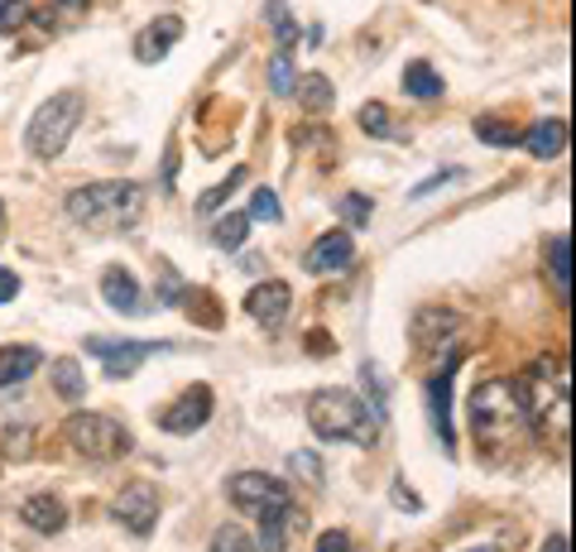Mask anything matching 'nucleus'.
I'll use <instances>...</instances> for the list:
<instances>
[{
    "label": "nucleus",
    "instance_id": "obj_12",
    "mask_svg": "<svg viewBox=\"0 0 576 552\" xmlns=\"http://www.w3.org/2000/svg\"><path fill=\"white\" fill-rule=\"evenodd\" d=\"M255 524H259V539H255L259 552H288L294 548V533L308 529V514H302L298 504H284V510H274V514H259Z\"/></svg>",
    "mask_w": 576,
    "mask_h": 552
},
{
    "label": "nucleus",
    "instance_id": "obj_20",
    "mask_svg": "<svg viewBox=\"0 0 576 552\" xmlns=\"http://www.w3.org/2000/svg\"><path fill=\"white\" fill-rule=\"evenodd\" d=\"M528 150L538 154V159H557L562 150H567V125L553 121V115H547V121H538V125L528 130Z\"/></svg>",
    "mask_w": 576,
    "mask_h": 552
},
{
    "label": "nucleus",
    "instance_id": "obj_39",
    "mask_svg": "<svg viewBox=\"0 0 576 552\" xmlns=\"http://www.w3.org/2000/svg\"><path fill=\"white\" fill-rule=\"evenodd\" d=\"M308 341H312V346H308L312 356H331V351H337V346H331V337H322V331H312Z\"/></svg>",
    "mask_w": 576,
    "mask_h": 552
},
{
    "label": "nucleus",
    "instance_id": "obj_3",
    "mask_svg": "<svg viewBox=\"0 0 576 552\" xmlns=\"http://www.w3.org/2000/svg\"><path fill=\"white\" fill-rule=\"evenodd\" d=\"M308 423L317 438L327 442H351V447H374L380 438V418L351 389H317L308 399Z\"/></svg>",
    "mask_w": 576,
    "mask_h": 552
},
{
    "label": "nucleus",
    "instance_id": "obj_6",
    "mask_svg": "<svg viewBox=\"0 0 576 552\" xmlns=\"http://www.w3.org/2000/svg\"><path fill=\"white\" fill-rule=\"evenodd\" d=\"M68 442L92 461H111L130 452V432L106 413H72L68 418Z\"/></svg>",
    "mask_w": 576,
    "mask_h": 552
},
{
    "label": "nucleus",
    "instance_id": "obj_31",
    "mask_svg": "<svg viewBox=\"0 0 576 552\" xmlns=\"http://www.w3.org/2000/svg\"><path fill=\"white\" fill-rule=\"evenodd\" d=\"M29 0H0V34H14L20 24H29Z\"/></svg>",
    "mask_w": 576,
    "mask_h": 552
},
{
    "label": "nucleus",
    "instance_id": "obj_14",
    "mask_svg": "<svg viewBox=\"0 0 576 552\" xmlns=\"http://www.w3.org/2000/svg\"><path fill=\"white\" fill-rule=\"evenodd\" d=\"M356 259V241L351 231H327L322 241L308 245V255H302V269L308 274H341L346 265Z\"/></svg>",
    "mask_w": 576,
    "mask_h": 552
},
{
    "label": "nucleus",
    "instance_id": "obj_32",
    "mask_svg": "<svg viewBox=\"0 0 576 552\" xmlns=\"http://www.w3.org/2000/svg\"><path fill=\"white\" fill-rule=\"evenodd\" d=\"M341 216H346L351 226H366L370 216H374V202H370L366 193H346V197H341Z\"/></svg>",
    "mask_w": 576,
    "mask_h": 552
},
{
    "label": "nucleus",
    "instance_id": "obj_25",
    "mask_svg": "<svg viewBox=\"0 0 576 552\" xmlns=\"http://www.w3.org/2000/svg\"><path fill=\"white\" fill-rule=\"evenodd\" d=\"M250 226H255V222H250L245 212H230V216H222V222L212 226V241L222 245V251H240L245 236H250Z\"/></svg>",
    "mask_w": 576,
    "mask_h": 552
},
{
    "label": "nucleus",
    "instance_id": "obj_22",
    "mask_svg": "<svg viewBox=\"0 0 576 552\" xmlns=\"http://www.w3.org/2000/svg\"><path fill=\"white\" fill-rule=\"evenodd\" d=\"M86 6H92V0H49V6L39 10V29H43V34H53V29L78 24L86 14Z\"/></svg>",
    "mask_w": 576,
    "mask_h": 552
},
{
    "label": "nucleus",
    "instance_id": "obj_33",
    "mask_svg": "<svg viewBox=\"0 0 576 552\" xmlns=\"http://www.w3.org/2000/svg\"><path fill=\"white\" fill-rule=\"evenodd\" d=\"M245 216H250V222H279V197H274L269 193V187H259V193L250 197V212H245Z\"/></svg>",
    "mask_w": 576,
    "mask_h": 552
},
{
    "label": "nucleus",
    "instance_id": "obj_17",
    "mask_svg": "<svg viewBox=\"0 0 576 552\" xmlns=\"http://www.w3.org/2000/svg\"><path fill=\"white\" fill-rule=\"evenodd\" d=\"M39 366H43L39 346H0V389L29 380V375H34Z\"/></svg>",
    "mask_w": 576,
    "mask_h": 552
},
{
    "label": "nucleus",
    "instance_id": "obj_26",
    "mask_svg": "<svg viewBox=\"0 0 576 552\" xmlns=\"http://www.w3.org/2000/svg\"><path fill=\"white\" fill-rule=\"evenodd\" d=\"M360 130L374 135V140H394L399 135V125L389 121V106H380V101H366V106H360Z\"/></svg>",
    "mask_w": 576,
    "mask_h": 552
},
{
    "label": "nucleus",
    "instance_id": "obj_18",
    "mask_svg": "<svg viewBox=\"0 0 576 552\" xmlns=\"http://www.w3.org/2000/svg\"><path fill=\"white\" fill-rule=\"evenodd\" d=\"M20 519H24L29 529H39V533H58V529L68 524V510L53 495H29L20 504Z\"/></svg>",
    "mask_w": 576,
    "mask_h": 552
},
{
    "label": "nucleus",
    "instance_id": "obj_19",
    "mask_svg": "<svg viewBox=\"0 0 576 552\" xmlns=\"http://www.w3.org/2000/svg\"><path fill=\"white\" fill-rule=\"evenodd\" d=\"M547 274H553L557 294L572 298V236L567 231H557V236L547 241Z\"/></svg>",
    "mask_w": 576,
    "mask_h": 552
},
{
    "label": "nucleus",
    "instance_id": "obj_16",
    "mask_svg": "<svg viewBox=\"0 0 576 552\" xmlns=\"http://www.w3.org/2000/svg\"><path fill=\"white\" fill-rule=\"evenodd\" d=\"M101 298H106L121 317H140L144 313V288L135 284V274L121 269V265H111L106 274H101Z\"/></svg>",
    "mask_w": 576,
    "mask_h": 552
},
{
    "label": "nucleus",
    "instance_id": "obj_30",
    "mask_svg": "<svg viewBox=\"0 0 576 552\" xmlns=\"http://www.w3.org/2000/svg\"><path fill=\"white\" fill-rule=\"evenodd\" d=\"M212 552H259L250 533H240L236 524H226V529H216V539H212Z\"/></svg>",
    "mask_w": 576,
    "mask_h": 552
},
{
    "label": "nucleus",
    "instance_id": "obj_9",
    "mask_svg": "<svg viewBox=\"0 0 576 552\" xmlns=\"http://www.w3.org/2000/svg\"><path fill=\"white\" fill-rule=\"evenodd\" d=\"M111 514H115V524H125L135 539H144V533H154V524H158V490L150 481L125 485L121 495H115Z\"/></svg>",
    "mask_w": 576,
    "mask_h": 552
},
{
    "label": "nucleus",
    "instance_id": "obj_27",
    "mask_svg": "<svg viewBox=\"0 0 576 552\" xmlns=\"http://www.w3.org/2000/svg\"><path fill=\"white\" fill-rule=\"evenodd\" d=\"M475 140L495 144V150H514V144H518V130H514L510 121H495V115H481V121H475Z\"/></svg>",
    "mask_w": 576,
    "mask_h": 552
},
{
    "label": "nucleus",
    "instance_id": "obj_4",
    "mask_svg": "<svg viewBox=\"0 0 576 552\" xmlns=\"http://www.w3.org/2000/svg\"><path fill=\"white\" fill-rule=\"evenodd\" d=\"M82 92H58L49 96L43 106L29 115V125H24V150L34 154V159H58L68 150V140H72V130H78L82 121Z\"/></svg>",
    "mask_w": 576,
    "mask_h": 552
},
{
    "label": "nucleus",
    "instance_id": "obj_36",
    "mask_svg": "<svg viewBox=\"0 0 576 552\" xmlns=\"http://www.w3.org/2000/svg\"><path fill=\"white\" fill-rule=\"evenodd\" d=\"M394 504H399V510H409V514H418V510H423V504L413 500V490L403 485V481H394Z\"/></svg>",
    "mask_w": 576,
    "mask_h": 552
},
{
    "label": "nucleus",
    "instance_id": "obj_21",
    "mask_svg": "<svg viewBox=\"0 0 576 552\" xmlns=\"http://www.w3.org/2000/svg\"><path fill=\"white\" fill-rule=\"evenodd\" d=\"M403 92L418 96V101L442 96V78H438V68L423 63V58H418V63H409V68H403Z\"/></svg>",
    "mask_w": 576,
    "mask_h": 552
},
{
    "label": "nucleus",
    "instance_id": "obj_34",
    "mask_svg": "<svg viewBox=\"0 0 576 552\" xmlns=\"http://www.w3.org/2000/svg\"><path fill=\"white\" fill-rule=\"evenodd\" d=\"M317 552H356V543L346 529H327L322 539H317Z\"/></svg>",
    "mask_w": 576,
    "mask_h": 552
},
{
    "label": "nucleus",
    "instance_id": "obj_5",
    "mask_svg": "<svg viewBox=\"0 0 576 552\" xmlns=\"http://www.w3.org/2000/svg\"><path fill=\"white\" fill-rule=\"evenodd\" d=\"M524 399H528V423L567 447V418H572L567 413V375L553 380V360H543L533 385H524Z\"/></svg>",
    "mask_w": 576,
    "mask_h": 552
},
{
    "label": "nucleus",
    "instance_id": "obj_2",
    "mask_svg": "<svg viewBox=\"0 0 576 552\" xmlns=\"http://www.w3.org/2000/svg\"><path fill=\"white\" fill-rule=\"evenodd\" d=\"M68 216L96 236H115L130 231L144 216V187L130 178H106V183H86L78 193H68Z\"/></svg>",
    "mask_w": 576,
    "mask_h": 552
},
{
    "label": "nucleus",
    "instance_id": "obj_23",
    "mask_svg": "<svg viewBox=\"0 0 576 552\" xmlns=\"http://www.w3.org/2000/svg\"><path fill=\"white\" fill-rule=\"evenodd\" d=\"M294 92H298V101H302V106H308L312 115L327 111L331 101H337V92H331V82L322 78V72H302V78L294 82Z\"/></svg>",
    "mask_w": 576,
    "mask_h": 552
},
{
    "label": "nucleus",
    "instance_id": "obj_41",
    "mask_svg": "<svg viewBox=\"0 0 576 552\" xmlns=\"http://www.w3.org/2000/svg\"><path fill=\"white\" fill-rule=\"evenodd\" d=\"M466 552H495V548H466Z\"/></svg>",
    "mask_w": 576,
    "mask_h": 552
},
{
    "label": "nucleus",
    "instance_id": "obj_37",
    "mask_svg": "<svg viewBox=\"0 0 576 552\" xmlns=\"http://www.w3.org/2000/svg\"><path fill=\"white\" fill-rule=\"evenodd\" d=\"M14 294H20V279H14V269L0 265V303H10Z\"/></svg>",
    "mask_w": 576,
    "mask_h": 552
},
{
    "label": "nucleus",
    "instance_id": "obj_38",
    "mask_svg": "<svg viewBox=\"0 0 576 552\" xmlns=\"http://www.w3.org/2000/svg\"><path fill=\"white\" fill-rule=\"evenodd\" d=\"M452 178H456V173H438V178H428V183H418V187H413V197H428V193H432V187H442V183H452Z\"/></svg>",
    "mask_w": 576,
    "mask_h": 552
},
{
    "label": "nucleus",
    "instance_id": "obj_40",
    "mask_svg": "<svg viewBox=\"0 0 576 552\" xmlns=\"http://www.w3.org/2000/svg\"><path fill=\"white\" fill-rule=\"evenodd\" d=\"M543 552H567V533H553V539L543 543Z\"/></svg>",
    "mask_w": 576,
    "mask_h": 552
},
{
    "label": "nucleus",
    "instance_id": "obj_10",
    "mask_svg": "<svg viewBox=\"0 0 576 552\" xmlns=\"http://www.w3.org/2000/svg\"><path fill=\"white\" fill-rule=\"evenodd\" d=\"M288 308H294V294H288V284H279V279L255 284L250 294H245V313H250L265 331H279L288 323Z\"/></svg>",
    "mask_w": 576,
    "mask_h": 552
},
{
    "label": "nucleus",
    "instance_id": "obj_1",
    "mask_svg": "<svg viewBox=\"0 0 576 552\" xmlns=\"http://www.w3.org/2000/svg\"><path fill=\"white\" fill-rule=\"evenodd\" d=\"M528 399L514 380H485L471 395V438L485 461H510L528 442Z\"/></svg>",
    "mask_w": 576,
    "mask_h": 552
},
{
    "label": "nucleus",
    "instance_id": "obj_35",
    "mask_svg": "<svg viewBox=\"0 0 576 552\" xmlns=\"http://www.w3.org/2000/svg\"><path fill=\"white\" fill-rule=\"evenodd\" d=\"M294 471L302 476V481H312V485L322 481V471H317V457L312 452H294Z\"/></svg>",
    "mask_w": 576,
    "mask_h": 552
},
{
    "label": "nucleus",
    "instance_id": "obj_8",
    "mask_svg": "<svg viewBox=\"0 0 576 552\" xmlns=\"http://www.w3.org/2000/svg\"><path fill=\"white\" fill-rule=\"evenodd\" d=\"M154 351H168V341H106V337H92L86 341V356H96L101 366H106L111 380H125V375H135L144 366V356Z\"/></svg>",
    "mask_w": 576,
    "mask_h": 552
},
{
    "label": "nucleus",
    "instance_id": "obj_42",
    "mask_svg": "<svg viewBox=\"0 0 576 552\" xmlns=\"http://www.w3.org/2000/svg\"><path fill=\"white\" fill-rule=\"evenodd\" d=\"M0 226H6V207H0Z\"/></svg>",
    "mask_w": 576,
    "mask_h": 552
},
{
    "label": "nucleus",
    "instance_id": "obj_24",
    "mask_svg": "<svg viewBox=\"0 0 576 552\" xmlns=\"http://www.w3.org/2000/svg\"><path fill=\"white\" fill-rule=\"evenodd\" d=\"M53 389H58V399H68V403H78L86 395V380H82V366L72 356L63 360H53Z\"/></svg>",
    "mask_w": 576,
    "mask_h": 552
},
{
    "label": "nucleus",
    "instance_id": "obj_15",
    "mask_svg": "<svg viewBox=\"0 0 576 552\" xmlns=\"http://www.w3.org/2000/svg\"><path fill=\"white\" fill-rule=\"evenodd\" d=\"M452 370H456V351H452V360L432 375L428 380V409H432V428H438V438H442V447L452 452L456 447V432H452Z\"/></svg>",
    "mask_w": 576,
    "mask_h": 552
},
{
    "label": "nucleus",
    "instance_id": "obj_29",
    "mask_svg": "<svg viewBox=\"0 0 576 552\" xmlns=\"http://www.w3.org/2000/svg\"><path fill=\"white\" fill-rule=\"evenodd\" d=\"M294 82H298L294 58H288V53H274V58H269V92H274V96H288V92H294Z\"/></svg>",
    "mask_w": 576,
    "mask_h": 552
},
{
    "label": "nucleus",
    "instance_id": "obj_28",
    "mask_svg": "<svg viewBox=\"0 0 576 552\" xmlns=\"http://www.w3.org/2000/svg\"><path fill=\"white\" fill-rule=\"evenodd\" d=\"M245 178H250V173H245V168H230V173H226V183H216V187H212V193H207V197H202V202H197V216H212V212H216V207H222V202H226L230 193H236V187H240Z\"/></svg>",
    "mask_w": 576,
    "mask_h": 552
},
{
    "label": "nucleus",
    "instance_id": "obj_11",
    "mask_svg": "<svg viewBox=\"0 0 576 552\" xmlns=\"http://www.w3.org/2000/svg\"><path fill=\"white\" fill-rule=\"evenodd\" d=\"M183 14H154L150 24L135 34V58L140 63H164V58L173 53V43L183 39Z\"/></svg>",
    "mask_w": 576,
    "mask_h": 552
},
{
    "label": "nucleus",
    "instance_id": "obj_7",
    "mask_svg": "<svg viewBox=\"0 0 576 552\" xmlns=\"http://www.w3.org/2000/svg\"><path fill=\"white\" fill-rule=\"evenodd\" d=\"M226 500L259 519V514H274V510H284V504H294V490L265 471H240L226 481Z\"/></svg>",
    "mask_w": 576,
    "mask_h": 552
},
{
    "label": "nucleus",
    "instance_id": "obj_13",
    "mask_svg": "<svg viewBox=\"0 0 576 552\" xmlns=\"http://www.w3.org/2000/svg\"><path fill=\"white\" fill-rule=\"evenodd\" d=\"M207 418H212V389L207 385H187V395L164 413V432H173V438H193Z\"/></svg>",
    "mask_w": 576,
    "mask_h": 552
}]
</instances>
